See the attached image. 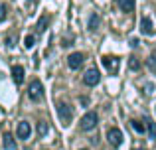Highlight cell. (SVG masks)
<instances>
[{
    "label": "cell",
    "mask_w": 156,
    "mask_h": 150,
    "mask_svg": "<svg viewBox=\"0 0 156 150\" xmlns=\"http://www.w3.org/2000/svg\"><path fill=\"white\" fill-rule=\"evenodd\" d=\"M28 97H30L34 103H38V101L44 99V85H42V81H38V79L32 81L30 87H28Z\"/></svg>",
    "instance_id": "6da1fadb"
},
{
    "label": "cell",
    "mask_w": 156,
    "mask_h": 150,
    "mask_svg": "<svg viewBox=\"0 0 156 150\" xmlns=\"http://www.w3.org/2000/svg\"><path fill=\"white\" fill-rule=\"evenodd\" d=\"M97 120H99V117H97V113H87V115H83V119H81L79 127L81 131H93V128L97 127Z\"/></svg>",
    "instance_id": "7a4b0ae2"
},
{
    "label": "cell",
    "mask_w": 156,
    "mask_h": 150,
    "mask_svg": "<svg viewBox=\"0 0 156 150\" xmlns=\"http://www.w3.org/2000/svg\"><path fill=\"white\" fill-rule=\"evenodd\" d=\"M57 115H59V119H61V123L67 127L69 123H71V119H73V111H71V107H69L67 103H59L57 105Z\"/></svg>",
    "instance_id": "3957f363"
},
{
    "label": "cell",
    "mask_w": 156,
    "mask_h": 150,
    "mask_svg": "<svg viewBox=\"0 0 156 150\" xmlns=\"http://www.w3.org/2000/svg\"><path fill=\"white\" fill-rule=\"evenodd\" d=\"M99 81H101V73H99V69H97V67H89L87 73L83 75V83H85V85H89V87H95Z\"/></svg>",
    "instance_id": "277c9868"
},
{
    "label": "cell",
    "mask_w": 156,
    "mask_h": 150,
    "mask_svg": "<svg viewBox=\"0 0 156 150\" xmlns=\"http://www.w3.org/2000/svg\"><path fill=\"white\" fill-rule=\"evenodd\" d=\"M107 140H109L111 146L119 148L122 144V132L119 131V128H109V131H107Z\"/></svg>",
    "instance_id": "5b68a950"
},
{
    "label": "cell",
    "mask_w": 156,
    "mask_h": 150,
    "mask_svg": "<svg viewBox=\"0 0 156 150\" xmlns=\"http://www.w3.org/2000/svg\"><path fill=\"white\" fill-rule=\"evenodd\" d=\"M83 61H85V54H81V51H75V54H71L67 58V65L71 69H79L83 65Z\"/></svg>",
    "instance_id": "8992f818"
},
{
    "label": "cell",
    "mask_w": 156,
    "mask_h": 150,
    "mask_svg": "<svg viewBox=\"0 0 156 150\" xmlns=\"http://www.w3.org/2000/svg\"><path fill=\"white\" fill-rule=\"evenodd\" d=\"M103 65L107 67V71L117 73V71H119V59L115 58V55H105V58H103Z\"/></svg>",
    "instance_id": "52a82bcc"
},
{
    "label": "cell",
    "mask_w": 156,
    "mask_h": 150,
    "mask_svg": "<svg viewBox=\"0 0 156 150\" xmlns=\"http://www.w3.org/2000/svg\"><path fill=\"white\" fill-rule=\"evenodd\" d=\"M30 132H32V127H30V123H26V120H22V123L18 124V128H16V136L18 138H28L30 136Z\"/></svg>",
    "instance_id": "ba28073f"
},
{
    "label": "cell",
    "mask_w": 156,
    "mask_h": 150,
    "mask_svg": "<svg viewBox=\"0 0 156 150\" xmlns=\"http://www.w3.org/2000/svg\"><path fill=\"white\" fill-rule=\"evenodd\" d=\"M140 32L146 36H152L154 34V28H152V22H150L148 16H144V18L140 20Z\"/></svg>",
    "instance_id": "9c48e42d"
},
{
    "label": "cell",
    "mask_w": 156,
    "mask_h": 150,
    "mask_svg": "<svg viewBox=\"0 0 156 150\" xmlns=\"http://www.w3.org/2000/svg\"><path fill=\"white\" fill-rule=\"evenodd\" d=\"M12 79H14L16 85H20L24 81V67L22 65H14L12 67Z\"/></svg>",
    "instance_id": "30bf717a"
},
{
    "label": "cell",
    "mask_w": 156,
    "mask_h": 150,
    "mask_svg": "<svg viewBox=\"0 0 156 150\" xmlns=\"http://www.w3.org/2000/svg\"><path fill=\"white\" fill-rule=\"evenodd\" d=\"M2 146L6 150H14L16 148V140H14V136H12L10 132H6V134L2 136Z\"/></svg>",
    "instance_id": "8fae6325"
},
{
    "label": "cell",
    "mask_w": 156,
    "mask_h": 150,
    "mask_svg": "<svg viewBox=\"0 0 156 150\" xmlns=\"http://www.w3.org/2000/svg\"><path fill=\"white\" fill-rule=\"evenodd\" d=\"M144 123H146V120H144ZM144 123H140V120H136V119H133V120H130L133 128L138 132V134H144V132H146V127H148V124H144Z\"/></svg>",
    "instance_id": "7c38bea8"
},
{
    "label": "cell",
    "mask_w": 156,
    "mask_h": 150,
    "mask_svg": "<svg viewBox=\"0 0 156 150\" xmlns=\"http://www.w3.org/2000/svg\"><path fill=\"white\" fill-rule=\"evenodd\" d=\"M122 12H133L134 10V0H117Z\"/></svg>",
    "instance_id": "4fadbf2b"
},
{
    "label": "cell",
    "mask_w": 156,
    "mask_h": 150,
    "mask_svg": "<svg viewBox=\"0 0 156 150\" xmlns=\"http://www.w3.org/2000/svg\"><path fill=\"white\" fill-rule=\"evenodd\" d=\"M99 24H101L99 14H93L91 18H89V30H97V28H99Z\"/></svg>",
    "instance_id": "5bb4252c"
},
{
    "label": "cell",
    "mask_w": 156,
    "mask_h": 150,
    "mask_svg": "<svg viewBox=\"0 0 156 150\" xmlns=\"http://www.w3.org/2000/svg\"><path fill=\"white\" fill-rule=\"evenodd\" d=\"M48 131H50V127H48V123H44V120H40L38 123V134L40 136H46Z\"/></svg>",
    "instance_id": "9a60e30c"
},
{
    "label": "cell",
    "mask_w": 156,
    "mask_h": 150,
    "mask_svg": "<svg viewBox=\"0 0 156 150\" xmlns=\"http://www.w3.org/2000/svg\"><path fill=\"white\" fill-rule=\"evenodd\" d=\"M129 67H130V69H133V71L140 69V61H138V59H136V58H134V55H133V58H129Z\"/></svg>",
    "instance_id": "2e32d148"
},
{
    "label": "cell",
    "mask_w": 156,
    "mask_h": 150,
    "mask_svg": "<svg viewBox=\"0 0 156 150\" xmlns=\"http://www.w3.org/2000/svg\"><path fill=\"white\" fill-rule=\"evenodd\" d=\"M146 124H148V134H150V138H156V123H152V120L146 119Z\"/></svg>",
    "instance_id": "e0dca14e"
},
{
    "label": "cell",
    "mask_w": 156,
    "mask_h": 150,
    "mask_svg": "<svg viewBox=\"0 0 156 150\" xmlns=\"http://www.w3.org/2000/svg\"><path fill=\"white\" fill-rule=\"evenodd\" d=\"M24 46H26L28 50H32V47L36 46V36H26V40H24Z\"/></svg>",
    "instance_id": "ac0fdd59"
},
{
    "label": "cell",
    "mask_w": 156,
    "mask_h": 150,
    "mask_svg": "<svg viewBox=\"0 0 156 150\" xmlns=\"http://www.w3.org/2000/svg\"><path fill=\"white\" fill-rule=\"evenodd\" d=\"M46 24H48V16H42V18H40V22H38V26H36V30H38V32H44V30H46Z\"/></svg>",
    "instance_id": "d6986e66"
},
{
    "label": "cell",
    "mask_w": 156,
    "mask_h": 150,
    "mask_svg": "<svg viewBox=\"0 0 156 150\" xmlns=\"http://www.w3.org/2000/svg\"><path fill=\"white\" fill-rule=\"evenodd\" d=\"M6 16H8V8H6V4H0V22H2V20H6Z\"/></svg>",
    "instance_id": "ffe728a7"
},
{
    "label": "cell",
    "mask_w": 156,
    "mask_h": 150,
    "mask_svg": "<svg viewBox=\"0 0 156 150\" xmlns=\"http://www.w3.org/2000/svg\"><path fill=\"white\" fill-rule=\"evenodd\" d=\"M130 46H133V47H136V46H138V40H136V38H134V40H130Z\"/></svg>",
    "instance_id": "44dd1931"
},
{
    "label": "cell",
    "mask_w": 156,
    "mask_h": 150,
    "mask_svg": "<svg viewBox=\"0 0 156 150\" xmlns=\"http://www.w3.org/2000/svg\"><path fill=\"white\" fill-rule=\"evenodd\" d=\"M81 150H87V148H81Z\"/></svg>",
    "instance_id": "7402d4cb"
}]
</instances>
